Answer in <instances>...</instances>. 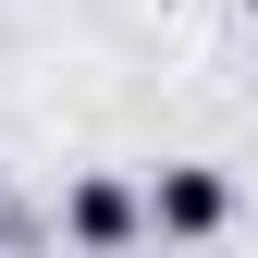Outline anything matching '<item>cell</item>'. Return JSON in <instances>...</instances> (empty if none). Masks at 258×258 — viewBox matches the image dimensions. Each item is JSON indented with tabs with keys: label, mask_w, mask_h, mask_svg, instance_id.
<instances>
[{
	"label": "cell",
	"mask_w": 258,
	"mask_h": 258,
	"mask_svg": "<svg viewBox=\"0 0 258 258\" xmlns=\"http://www.w3.org/2000/svg\"><path fill=\"white\" fill-rule=\"evenodd\" d=\"M246 13H258V0H246Z\"/></svg>",
	"instance_id": "cell-3"
},
{
	"label": "cell",
	"mask_w": 258,
	"mask_h": 258,
	"mask_svg": "<svg viewBox=\"0 0 258 258\" xmlns=\"http://www.w3.org/2000/svg\"><path fill=\"white\" fill-rule=\"evenodd\" d=\"M136 234H148V197H136V184L86 172L74 197H61V246H99V258H111V246H136Z\"/></svg>",
	"instance_id": "cell-2"
},
{
	"label": "cell",
	"mask_w": 258,
	"mask_h": 258,
	"mask_svg": "<svg viewBox=\"0 0 258 258\" xmlns=\"http://www.w3.org/2000/svg\"><path fill=\"white\" fill-rule=\"evenodd\" d=\"M148 234H172V246L234 234V184H221V172H197V160H184V172H160V184H148Z\"/></svg>",
	"instance_id": "cell-1"
}]
</instances>
